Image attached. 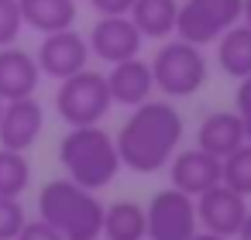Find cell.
I'll list each match as a JSON object with an SVG mask.
<instances>
[{
  "label": "cell",
  "instance_id": "obj_1",
  "mask_svg": "<svg viewBox=\"0 0 251 240\" xmlns=\"http://www.w3.org/2000/svg\"><path fill=\"white\" fill-rule=\"evenodd\" d=\"M182 134H186L182 113L169 100H145L141 107H131L127 120L114 137L121 165L138 175L162 172L179 151Z\"/></svg>",
  "mask_w": 251,
  "mask_h": 240
},
{
  "label": "cell",
  "instance_id": "obj_2",
  "mask_svg": "<svg viewBox=\"0 0 251 240\" xmlns=\"http://www.w3.org/2000/svg\"><path fill=\"white\" fill-rule=\"evenodd\" d=\"M59 165L66 168V178H73L90 192L107 189L124 168L114 134H107L100 124L69 127V134H62L59 141Z\"/></svg>",
  "mask_w": 251,
  "mask_h": 240
},
{
  "label": "cell",
  "instance_id": "obj_3",
  "mask_svg": "<svg viewBox=\"0 0 251 240\" xmlns=\"http://www.w3.org/2000/svg\"><path fill=\"white\" fill-rule=\"evenodd\" d=\"M38 216L62 233V240H100L103 202L73 178H52L38 192Z\"/></svg>",
  "mask_w": 251,
  "mask_h": 240
},
{
  "label": "cell",
  "instance_id": "obj_4",
  "mask_svg": "<svg viewBox=\"0 0 251 240\" xmlns=\"http://www.w3.org/2000/svg\"><path fill=\"white\" fill-rule=\"evenodd\" d=\"M148 65L155 76V89H162L169 100L196 96L210 79V65H206L203 48L189 45L182 38H165Z\"/></svg>",
  "mask_w": 251,
  "mask_h": 240
},
{
  "label": "cell",
  "instance_id": "obj_5",
  "mask_svg": "<svg viewBox=\"0 0 251 240\" xmlns=\"http://www.w3.org/2000/svg\"><path fill=\"white\" fill-rule=\"evenodd\" d=\"M110 107H114V100L107 89V76L93 72V69H83V72L62 79L55 89V113L66 127L100 124L110 113Z\"/></svg>",
  "mask_w": 251,
  "mask_h": 240
},
{
  "label": "cell",
  "instance_id": "obj_6",
  "mask_svg": "<svg viewBox=\"0 0 251 240\" xmlns=\"http://www.w3.org/2000/svg\"><path fill=\"white\" fill-rule=\"evenodd\" d=\"M241 4L244 0H182L176 18V38L189 45H217L224 31L241 24Z\"/></svg>",
  "mask_w": 251,
  "mask_h": 240
},
{
  "label": "cell",
  "instance_id": "obj_7",
  "mask_svg": "<svg viewBox=\"0 0 251 240\" xmlns=\"http://www.w3.org/2000/svg\"><path fill=\"white\" fill-rule=\"evenodd\" d=\"M200 230L196 199L179 189H162L145 206V240H193Z\"/></svg>",
  "mask_w": 251,
  "mask_h": 240
},
{
  "label": "cell",
  "instance_id": "obj_8",
  "mask_svg": "<svg viewBox=\"0 0 251 240\" xmlns=\"http://www.w3.org/2000/svg\"><path fill=\"white\" fill-rule=\"evenodd\" d=\"M35 62H38L42 76L62 83V79H69V76L90 69V42H86V35H79L76 28L42 35V45H38V52H35Z\"/></svg>",
  "mask_w": 251,
  "mask_h": 240
},
{
  "label": "cell",
  "instance_id": "obj_9",
  "mask_svg": "<svg viewBox=\"0 0 251 240\" xmlns=\"http://www.w3.org/2000/svg\"><path fill=\"white\" fill-rule=\"evenodd\" d=\"M86 42H90V55H97L107 65H117L124 59L141 55V45H145L141 31L134 28V21L127 14H107V18H100L90 28Z\"/></svg>",
  "mask_w": 251,
  "mask_h": 240
},
{
  "label": "cell",
  "instance_id": "obj_10",
  "mask_svg": "<svg viewBox=\"0 0 251 240\" xmlns=\"http://www.w3.org/2000/svg\"><path fill=\"white\" fill-rule=\"evenodd\" d=\"M248 196L227 189L224 182L206 189L203 196H196V219H200V230H210V233H220L227 240L237 237L244 216H248Z\"/></svg>",
  "mask_w": 251,
  "mask_h": 240
},
{
  "label": "cell",
  "instance_id": "obj_11",
  "mask_svg": "<svg viewBox=\"0 0 251 240\" xmlns=\"http://www.w3.org/2000/svg\"><path fill=\"white\" fill-rule=\"evenodd\" d=\"M42 131H45V110L35 96L4 103V110H0V148L28 151L38 144Z\"/></svg>",
  "mask_w": 251,
  "mask_h": 240
},
{
  "label": "cell",
  "instance_id": "obj_12",
  "mask_svg": "<svg viewBox=\"0 0 251 240\" xmlns=\"http://www.w3.org/2000/svg\"><path fill=\"white\" fill-rule=\"evenodd\" d=\"M169 178H172V189H179V192L196 199L206 189L220 185V158H213L203 148L176 151L172 161H169Z\"/></svg>",
  "mask_w": 251,
  "mask_h": 240
},
{
  "label": "cell",
  "instance_id": "obj_13",
  "mask_svg": "<svg viewBox=\"0 0 251 240\" xmlns=\"http://www.w3.org/2000/svg\"><path fill=\"white\" fill-rule=\"evenodd\" d=\"M38 86H42V69L31 52H25L18 45L0 48V100L11 103V100L35 96Z\"/></svg>",
  "mask_w": 251,
  "mask_h": 240
},
{
  "label": "cell",
  "instance_id": "obj_14",
  "mask_svg": "<svg viewBox=\"0 0 251 240\" xmlns=\"http://www.w3.org/2000/svg\"><path fill=\"white\" fill-rule=\"evenodd\" d=\"M107 89H110V100H114L117 107H141V103L151 100V93H155L151 65H148L141 55L110 65V72H107Z\"/></svg>",
  "mask_w": 251,
  "mask_h": 240
},
{
  "label": "cell",
  "instance_id": "obj_15",
  "mask_svg": "<svg viewBox=\"0 0 251 240\" xmlns=\"http://www.w3.org/2000/svg\"><path fill=\"white\" fill-rule=\"evenodd\" d=\"M248 137H244V124H241V117L234 113V110H213V113H206L203 120H200V127H196V148H203V151H210L213 158H227V154H234L241 144H244Z\"/></svg>",
  "mask_w": 251,
  "mask_h": 240
},
{
  "label": "cell",
  "instance_id": "obj_16",
  "mask_svg": "<svg viewBox=\"0 0 251 240\" xmlns=\"http://www.w3.org/2000/svg\"><path fill=\"white\" fill-rule=\"evenodd\" d=\"M18 4H21L25 28H31L38 35L76 28V14H79L76 0H18Z\"/></svg>",
  "mask_w": 251,
  "mask_h": 240
},
{
  "label": "cell",
  "instance_id": "obj_17",
  "mask_svg": "<svg viewBox=\"0 0 251 240\" xmlns=\"http://www.w3.org/2000/svg\"><path fill=\"white\" fill-rule=\"evenodd\" d=\"M134 28L141 31V38L151 42H165L176 35V18H179V0H134L131 14Z\"/></svg>",
  "mask_w": 251,
  "mask_h": 240
},
{
  "label": "cell",
  "instance_id": "obj_18",
  "mask_svg": "<svg viewBox=\"0 0 251 240\" xmlns=\"http://www.w3.org/2000/svg\"><path fill=\"white\" fill-rule=\"evenodd\" d=\"M217 65L224 69V76L230 79H248L251 76V28L241 21L230 31H224L217 38Z\"/></svg>",
  "mask_w": 251,
  "mask_h": 240
},
{
  "label": "cell",
  "instance_id": "obj_19",
  "mask_svg": "<svg viewBox=\"0 0 251 240\" xmlns=\"http://www.w3.org/2000/svg\"><path fill=\"white\" fill-rule=\"evenodd\" d=\"M103 240H145V206L134 199H117L103 206Z\"/></svg>",
  "mask_w": 251,
  "mask_h": 240
},
{
  "label": "cell",
  "instance_id": "obj_20",
  "mask_svg": "<svg viewBox=\"0 0 251 240\" xmlns=\"http://www.w3.org/2000/svg\"><path fill=\"white\" fill-rule=\"evenodd\" d=\"M28 185H31V161H28V154L0 148V196L21 199Z\"/></svg>",
  "mask_w": 251,
  "mask_h": 240
},
{
  "label": "cell",
  "instance_id": "obj_21",
  "mask_svg": "<svg viewBox=\"0 0 251 240\" xmlns=\"http://www.w3.org/2000/svg\"><path fill=\"white\" fill-rule=\"evenodd\" d=\"M220 182L241 196H251V141H244L234 154L220 161Z\"/></svg>",
  "mask_w": 251,
  "mask_h": 240
},
{
  "label": "cell",
  "instance_id": "obj_22",
  "mask_svg": "<svg viewBox=\"0 0 251 240\" xmlns=\"http://www.w3.org/2000/svg\"><path fill=\"white\" fill-rule=\"evenodd\" d=\"M28 213L21 206V199L14 196H0V240H18V233L25 230Z\"/></svg>",
  "mask_w": 251,
  "mask_h": 240
},
{
  "label": "cell",
  "instance_id": "obj_23",
  "mask_svg": "<svg viewBox=\"0 0 251 240\" xmlns=\"http://www.w3.org/2000/svg\"><path fill=\"white\" fill-rule=\"evenodd\" d=\"M21 31H25L21 4H18V0H0V48L18 45Z\"/></svg>",
  "mask_w": 251,
  "mask_h": 240
},
{
  "label": "cell",
  "instance_id": "obj_24",
  "mask_svg": "<svg viewBox=\"0 0 251 240\" xmlns=\"http://www.w3.org/2000/svg\"><path fill=\"white\" fill-rule=\"evenodd\" d=\"M234 113L244 124V137L251 141V76L237 79V93H234Z\"/></svg>",
  "mask_w": 251,
  "mask_h": 240
},
{
  "label": "cell",
  "instance_id": "obj_25",
  "mask_svg": "<svg viewBox=\"0 0 251 240\" xmlns=\"http://www.w3.org/2000/svg\"><path fill=\"white\" fill-rule=\"evenodd\" d=\"M18 240H62V233H59L55 226H49V223L38 216V219H28V223H25V230L18 233Z\"/></svg>",
  "mask_w": 251,
  "mask_h": 240
},
{
  "label": "cell",
  "instance_id": "obj_26",
  "mask_svg": "<svg viewBox=\"0 0 251 240\" xmlns=\"http://www.w3.org/2000/svg\"><path fill=\"white\" fill-rule=\"evenodd\" d=\"M131 4L134 0H90V7L100 18H107V14H131Z\"/></svg>",
  "mask_w": 251,
  "mask_h": 240
},
{
  "label": "cell",
  "instance_id": "obj_27",
  "mask_svg": "<svg viewBox=\"0 0 251 240\" xmlns=\"http://www.w3.org/2000/svg\"><path fill=\"white\" fill-rule=\"evenodd\" d=\"M234 240H251V209H248V216H244V223H241V230H237Z\"/></svg>",
  "mask_w": 251,
  "mask_h": 240
},
{
  "label": "cell",
  "instance_id": "obj_28",
  "mask_svg": "<svg viewBox=\"0 0 251 240\" xmlns=\"http://www.w3.org/2000/svg\"><path fill=\"white\" fill-rule=\"evenodd\" d=\"M193 240H227V237H220V233H210V230H196V237Z\"/></svg>",
  "mask_w": 251,
  "mask_h": 240
},
{
  "label": "cell",
  "instance_id": "obj_29",
  "mask_svg": "<svg viewBox=\"0 0 251 240\" xmlns=\"http://www.w3.org/2000/svg\"><path fill=\"white\" fill-rule=\"evenodd\" d=\"M241 21L251 28V0H244V4H241Z\"/></svg>",
  "mask_w": 251,
  "mask_h": 240
},
{
  "label": "cell",
  "instance_id": "obj_30",
  "mask_svg": "<svg viewBox=\"0 0 251 240\" xmlns=\"http://www.w3.org/2000/svg\"><path fill=\"white\" fill-rule=\"evenodd\" d=\"M0 110H4V100H0Z\"/></svg>",
  "mask_w": 251,
  "mask_h": 240
}]
</instances>
